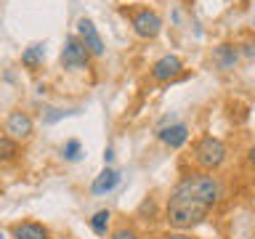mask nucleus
Returning <instances> with one entry per match:
<instances>
[{
  "mask_svg": "<svg viewBox=\"0 0 255 239\" xmlns=\"http://www.w3.org/2000/svg\"><path fill=\"white\" fill-rule=\"evenodd\" d=\"M223 197V186L215 175L194 173L186 175L170 191L167 199V223L175 229H194L205 221L207 210Z\"/></svg>",
  "mask_w": 255,
  "mask_h": 239,
  "instance_id": "nucleus-1",
  "label": "nucleus"
},
{
  "mask_svg": "<svg viewBox=\"0 0 255 239\" xmlns=\"http://www.w3.org/2000/svg\"><path fill=\"white\" fill-rule=\"evenodd\" d=\"M194 162L202 167V170H218V167L226 162V143L215 135H205V138L197 141L194 146Z\"/></svg>",
  "mask_w": 255,
  "mask_h": 239,
  "instance_id": "nucleus-2",
  "label": "nucleus"
},
{
  "mask_svg": "<svg viewBox=\"0 0 255 239\" xmlns=\"http://www.w3.org/2000/svg\"><path fill=\"white\" fill-rule=\"evenodd\" d=\"M159 29H162V19H159L157 11H149V8H143V11L133 13V32L143 40H151L159 35Z\"/></svg>",
  "mask_w": 255,
  "mask_h": 239,
  "instance_id": "nucleus-3",
  "label": "nucleus"
},
{
  "mask_svg": "<svg viewBox=\"0 0 255 239\" xmlns=\"http://www.w3.org/2000/svg\"><path fill=\"white\" fill-rule=\"evenodd\" d=\"M88 59H91V53H88V48L80 43V37H67V43L61 48V64L67 69H83Z\"/></svg>",
  "mask_w": 255,
  "mask_h": 239,
  "instance_id": "nucleus-4",
  "label": "nucleus"
},
{
  "mask_svg": "<svg viewBox=\"0 0 255 239\" xmlns=\"http://www.w3.org/2000/svg\"><path fill=\"white\" fill-rule=\"evenodd\" d=\"M77 32H80V43L88 48V53H91V56H104V53H107L104 40H101L99 29H96V24L91 19H80L77 21Z\"/></svg>",
  "mask_w": 255,
  "mask_h": 239,
  "instance_id": "nucleus-5",
  "label": "nucleus"
},
{
  "mask_svg": "<svg viewBox=\"0 0 255 239\" xmlns=\"http://www.w3.org/2000/svg\"><path fill=\"white\" fill-rule=\"evenodd\" d=\"M5 135H11L13 141H27L32 135V117L27 112H11L5 120Z\"/></svg>",
  "mask_w": 255,
  "mask_h": 239,
  "instance_id": "nucleus-6",
  "label": "nucleus"
},
{
  "mask_svg": "<svg viewBox=\"0 0 255 239\" xmlns=\"http://www.w3.org/2000/svg\"><path fill=\"white\" fill-rule=\"evenodd\" d=\"M183 69V61L178 59V56H162L159 61H154V67H151V77L157 80V83H167V80L178 77Z\"/></svg>",
  "mask_w": 255,
  "mask_h": 239,
  "instance_id": "nucleus-7",
  "label": "nucleus"
},
{
  "mask_svg": "<svg viewBox=\"0 0 255 239\" xmlns=\"http://www.w3.org/2000/svg\"><path fill=\"white\" fill-rule=\"evenodd\" d=\"M186 138H189V127L183 125V122L167 125V127H162V130H159V141H162L165 146H170V149L183 146V143H186Z\"/></svg>",
  "mask_w": 255,
  "mask_h": 239,
  "instance_id": "nucleus-8",
  "label": "nucleus"
},
{
  "mask_svg": "<svg viewBox=\"0 0 255 239\" xmlns=\"http://www.w3.org/2000/svg\"><path fill=\"white\" fill-rule=\"evenodd\" d=\"M13 239H51V234H48V229L43 223L24 221L19 226H13Z\"/></svg>",
  "mask_w": 255,
  "mask_h": 239,
  "instance_id": "nucleus-9",
  "label": "nucleus"
},
{
  "mask_svg": "<svg viewBox=\"0 0 255 239\" xmlns=\"http://www.w3.org/2000/svg\"><path fill=\"white\" fill-rule=\"evenodd\" d=\"M120 183V173L112 170V167H104V170L96 175V181L91 183L93 194H107V191H112Z\"/></svg>",
  "mask_w": 255,
  "mask_h": 239,
  "instance_id": "nucleus-10",
  "label": "nucleus"
},
{
  "mask_svg": "<svg viewBox=\"0 0 255 239\" xmlns=\"http://www.w3.org/2000/svg\"><path fill=\"white\" fill-rule=\"evenodd\" d=\"M213 61L218 69H234V64L239 61V51L234 45H218L213 51Z\"/></svg>",
  "mask_w": 255,
  "mask_h": 239,
  "instance_id": "nucleus-11",
  "label": "nucleus"
},
{
  "mask_svg": "<svg viewBox=\"0 0 255 239\" xmlns=\"http://www.w3.org/2000/svg\"><path fill=\"white\" fill-rule=\"evenodd\" d=\"M43 59H45V45H43V43L29 45L27 51L21 53V64H24V67H29V69L40 67V64H43Z\"/></svg>",
  "mask_w": 255,
  "mask_h": 239,
  "instance_id": "nucleus-12",
  "label": "nucleus"
},
{
  "mask_svg": "<svg viewBox=\"0 0 255 239\" xmlns=\"http://www.w3.org/2000/svg\"><path fill=\"white\" fill-rule=\"evenodd\" d=\"M16 154H19V143H16L11 135H0V159H13Z\"/></svg>",
  "mask_w": 255,
  "mask_h": 239,
  "instance_id": "nucleus-13",
  "label": "nucleus"
},
{
  "mask_svg": "<svg viewBox=\"0 0 255 239\" xmlns=\"http://www.w3.org/2000/svg\"><path fill=\"white\" fill-rule=\"evenodd\" d=\"M109 218H112L109 210H99V213H96L93 218H91V229H93V234H99V237L107 234V229H109Z\"/></svg>",
  "mask_w": 255,
  "mask_h": 239,
  "instance_id": "nucleus-14",
  "label": "nucleus"
},
{
  "mask_svg": "<svg viewBox=\"0 0 255 239\" xmlns=\"http://www.w3.org/2000/svg\"><path fill=\"white\" fill-rule=\"evenodd\" d=\"M80 149H83V146H80V141H75V138H72V141H67V143H64V157H67V159H77L80 157Z\"/></svg>",
  "mask_w": 255,
  "mask_h": 239,
  "instance_id": "nucleus-15",
  "label": "nucleus"
},
{
  "mask_svg": "<svg viewBox=\"0 0 255 239\" xmlns=\"http://www.w3.org/2000/svg\"><path fill=\"white\" fill-rule=\"evenodd\" d=\"M112 239H138V234L130 229H117L115 234H112Z\"/></svg>",
  "mask_w": 255,
  "mask_h": 239,
  "instance_id": "nucleus-16",
  "label": "nucleus"
},
{
  "mask_svg": "<svg viewBox=\"0 0 255 239\" xmlns=\"http://www.w3.org/2000/svg\"><path fill=\"white\" fill-rule=\"evenodd\" d=\"M245 48V56H255V45L253 43H247V45H242Z\"/></svg>",
  "mask_w": 255,
  "mask_h": 239,
  "instance_id": "nucleus-17",
  "label": "nucleus"
},
{
  "mask_svg": "<svg viewBox=\"0 0 255 239\" xmlns=\"http://www.w3.org/2000/svg\"><path fill=\"white\" fill-rule=\"evenodd\" d=\"M165 239H194V237H189V234H167Z\"/></svg>",
  "mask_w": 255,
  "mask_h": 239,
  "instance_id": "nucleus-18",
  "label": "nucleus"
},
{
  "mask_svg": "<svg viewBox=\"0 0 255 239\" xmlns=\"http://www.w3.org/2000/svg\"><path fill=\"white\" fill-rule=\"evenodd\" d=\"M112 157H115V151H112V149L104 151V162H112Z\"/></svg>",
  "mask_w": 255,
  "mask_h": 239,
  "instance_id": "nucleus-19",
  "label": "nucleus"
},
{
  "mask_svg": "<svg viewBox=\"0 0 255 239\" xmlns=\"http://www.w3.org/2000/svg\"><path fill=\"white\" fill-rule=\"evenodd\" d=\"M247 159H250V165H253V167H255V146H253V149H250V154H247Z\"/></svg>",
  "mask_w": 255,
  "mask_h": 239,
  "instance_id": "nucleus-20",
  "label": "nucleus"
}]
</instances>
